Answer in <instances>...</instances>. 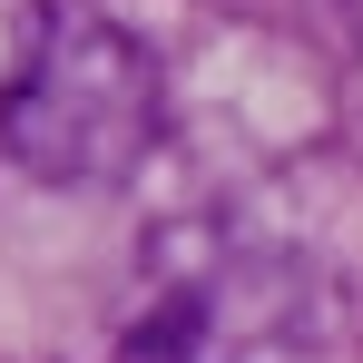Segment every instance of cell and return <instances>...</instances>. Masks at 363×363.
<instances>
[{
	"mask_svg": "<svg viewBox=\"0 0 363 363\" xmlns=\"http://www.w3.org/2000/svg\"><path fill=\"white\" fill-rule=\"evenodd\" d=\"M167 128V69L108 10H40L0 79V157L40 186H118Z\"/></svg>",
	"mask_w": 363,
	"mask_h": 363,
	"instance_id": "obj_1",
	"label": "cell"
},
{
	"mask_svg": "<svg viewBox=\"0 0 363 363\" xmlns=\"http://www.w3.org/2000/svg\"><path fill=\"white\" fill-rule=\"evenodd\" d=\"M265 10H324V20H344V30L363 40V0H265Z\"/></svg>",
	"mask_w": 363,
	"mask_h": 363,
	"instance_id": "obj_2",
	"label": "cell"
}]
</instances>
